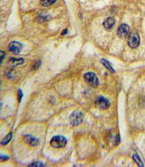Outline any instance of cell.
<instances>
[{"label":"cell","mask_w":145,"mask_h":167,"mask_svg":"<svg viewBox=\"0 0 145 167\" xmlns=\"http://www.w3.org/2000/svg\"><path fill=\"white\" fill-rule=\"evenodd\" d=\"M84 114L80 110L73 111L70 117V122L73 126L79 125L84 119Z\"/></svg>","instance_id":"obj_1"},{"label":"cell","mask_w":145,"mask_h":167,"mask_svg":"<svg viewBox=\"0 0 145 167\" xmlns=\"http://www.w3.org/2000/svg\"><path fill=\"white\" fill-rule=\"evenodd\" d=\"M50 144L53 148H63L67 144V140L64 136H55L51 140Z\"/></svg>","instance_id":"obj_2"},{"label":"cell","mask_w":145,"mask_h":167,"mask_svg":"<svg viewBox=\"0 0 145 167\" xmlns=\"http://www.w3.org/2000/svg\"><path fill=\"white\" fill-rule=\"evenodd\" d=\"M84 79L87 83L92 87H97L99 84V80L97 76L92 72H88L85 74Z\"/></svg>","instance_id":"obj_3"},{"label":"cell","mask_w":145,"mask_h":167,"mask_svg":"<svg viewBox=\"0 0 145 167\" xmlns=\"http://www.w3.org/2000/svg\"><path fill=\"white\" fill-rule=\"evenodd\" d=\"M128 45L131 48H135L140 43V37L137 33H132L130 34L128 38Z\"/></svg>","instance_id":"obj_4"},{"label":"cell","mask_w":145,"mask_h":167,"mask_svg":"<svg viewBox=\"0 0 145 167\" xmlns=\"http://www.w3.org/2000/svg\"><path fill=\"white\" fill-rule=\"evenodd\" d=\"M95 104L97 108L102 110H105L109 108L110 103L106 98L103 96H99L95 101Z\"/></svg>","instance_id":"obj_5"},{"label":"cell","mask_w":145,"mask_h":167,"mask_svg":"<svg viewBox=\"0 0 145 167\" xmlns=\"http://www.w3.org/2000/svg\"><path fill=\"white\" fill-rule=\"evenodd\" d=\"M23 48L22 45L17 41H12L8 47L9 51L12 52L15 55H18L20 53Z\"/></svg>","instance_id":"obj_6"},{"label":"cell","mask_w":145,"mask_h":167,"mask_svg":"<svg viewBox=\"0 0 145 167\" xmlns=\"http://www.w3.org/2000/svg\"><path fill=\"white\" fill-rule=\"evenodd\" d=\"M129 31L130 28L127 24H121L118 28V36L120 38H125L129 34Z\"/></svg>","instance_id":"obj_7"},{"label":"cell","mask_w":145,"mask_h":167,"mask_svg":"<svg viewBox=\"0 0 145 167\" xmlns=\"http://www.w3.org/2000/svg\"><path fill=\"white\" fill-rule=\"evenodd\" d=\"M24 140L26 143L31 146H36L40 143L39 139L28 134L24 136Z\"/></svg>","instance_id":"obj_8"},{"label":"cell","mask_w":145,"mask_h":167,"mask_svg":"<svg viewBox=\"0 0 145 167\" xmlns=\"http://www.w3.org/2000/svg\"><path fill=\"white\" fill-rule=\"evenodd\" d=\"M114 24V19L113 18L110 17L105 20V22H103V26L106 30H109L113 28Z\"/></svg>","instance_id":"obj_9"},{"label":"cell","mask_w":145,"mask_h":167,"mask_svg":"<svg viewBox=\"0 0 145 167\" xmlns=\"http://www.w3.org/2000/svg\"><path fill=\"white\" fill-rule=\"evenodd\" d=\"M24 60L22 58L20 59H15V58H12L10 60V63H11V66H16L18 65H20L22 64L23 63Z\"/></svg>","instance_id":"obj_10"},{"label":"cell","mask_w":145,"mask_h":167,"mask_svg":"<svg viewBox=\"0 0 145 167\" xmlns=\"http://www.w3.org/2000/svg\"><path fill=\"white\" fill-rule=\"evenodd\" d=\"M12 132H10L9 133L8 135L7 136H5L4 138V139H2V140L1 141V144L2 145H6L7 144L10 140L12 139Z\"/></svg>","instance_id":"obj_11"},{"label":"cell","mask_w":145,"mask_h":167,"mask_svg":"<svg viewBox=\"0 0 145 167\" xmlns=\"http://www.w3.org/2000/svg\"><path fill=\"white\" fill-rule=\"evenodd\" d=\"M101 62H102V63L103 64V66H105V68H108L110 72H112V73L114 72V70L113 68L111 66V65L110 64V63L106 60L102 59L101 60Z\"/></svg>","instance_id":"obj_12"},{"label":"cell","mask_w":145,"mask_h":167,"mask_svg":"<svg viewBox=\"0 0 145 167\" xmlns=\"http://www.w3.org/2000/svg\"><path fill=\"white\" fill-rule=\"evenodd\" d=\"M57 0H41L40 3L44 7H48L54 4Z\"/></svg>","instance_id":"obj_13"},{"label":"cell","mask_w":145,"mask_h":167,"mask_svg":"<svg viewBox=\"0 0 145 167\" xmlns=\"http://www.w3.org/2000/svg\"><path fill=\"white\" fill-rule=\"evenodd\" d=\"M133 159H134V161L136 162V163L139 166L143 167V164L142 163L141 159L140 157L138 154L133 155Z\"/></svg>","instance_id":"obj_14"},{"label":"cell","mask_w":145,"mask_h":167,"mask_svg":"<svg viewBox=\"0 0 145 167\" xmlns=\"http://www.w3.org/2000/svg\"><path fill=\"white\" fill-rule=\"evenodd\" d=\"M44 165V164L42 163L41 162H38L36 161L34 163H32V164L29 165V167H43Z\"/></svg>","instance_id":"obj_15"},{"label":"cell","mask_w":145,"mask_h":167,"mask_svg":"<svg viewBox=\"0 0 145 167\" xmlns=\"http://www.w3.org/2000/svg\"><path fill=\"white\" fill-rule=\"evenodd\" d=\"M40 61H37V62H36V63H34V66H33V67H32V69L35 70V69H37V68H38L40 67Z\"/></svg>","instance_id":"obj_16"},{"label":"cell","mask_w":145,"mask_h":167,"mask_svg":"<svg viewBox=\"0 0 145 167\" xmlns=\"http://www.w3.org/2000/svg\"><path fill=\"white\" fill-rule=\"evenodd\" d=\"M5 55V53L3 51H1V64L2 63L3 59H4V56Z\"/></svg>","instance_id":"obj_17"},{"label":"cell","mask_w":145,"mask_h":167,"mask_svg":"<svg viewBox=\"0 0 145 167\" xmlns=\"http://www.w3.org/2000/svg\"><path fill=\"white\" fill-rule=\"evenodd\" d=\"M18 95H19V102L21 101V99H22V97L23 96V94H22V91L21 90H19V93H18Z\"/></svg>","instance_id":"obj_18"},{"label":"cell","mask_w":145,"mask_h":167,"mask_svg":"<svg viewBox=\"0 0 145 167\" xmlns=\"http://www.w3.org/2000/svg\"><path fill=\"white\" fill-rule=\"evenodd\" d=\"M4 159H5V160H6V159H8V157L4 156V155H1V161H3Z\"/></svg>","instance_id":"obj_19"},{"label":"cell","mask_w":145,"mask_h":167,"mask_svg":"<svg viewBox=\"0 0 145 167\" xmlns=\"http://www.w3.org/2000/svg\"><path fill=\"white\" fill-rule=\"evenodd\" d=\"M67 32H68V30H65L64 31H63V32H62V35H64V34H66V33H67Z\"/></svg>","instance_id":"obj_20"}]
</instances>
